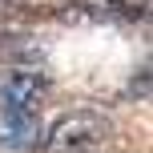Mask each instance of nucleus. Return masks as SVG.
Masks as SVG:
<instances>
[{
    "label": "nucleus",
    "mask_w": 153,
    "mask_h": 153,
    "mask_svg": "<svg viewBox=\"0 0 153 153\" xmlns=\"http://www.w3.org/2000/svg\"><path fill=\"white\" fill-rule=\"evenodd\" d=\"M0 4H8V8H16V4H28V0H0Z\"/></svg>",
    "instance_id": "nucleus-6"
},
{
    "label": "nucleus",
    "mask_w": 153,
    "mask_h": 153,
    "mask_svg": "<svg viewBox=\"0 0 153 153\" xmlns=\"http://www.w3.org/2000/svg\"><path fill=\"white\" fill-rule=\"evenodd\" d=\"M56 16H61L65 24H97V20H105V8H97V4H85V0H73V4H61L56 8Z\"/></svg>",
    "instance_id": "nucleus-3"
},
{
    "label": "nucleus",
    "mask_w": 153,
    "mask_h": 153,
    "mask_svg": "<svg viewBox=\"0 0 153 153\" xmlns=\"http://www.w3.org/2000/svg\"><path fill=\"white\" fill-rule=\"evenodd\" d=\"M12 40H20V36H4V32H0V48H8Z\"/></svg>",
    "instance_id": "nucleus-5"
},
{
    "label": "nucleus",
    "mask_w": 153,
    "mask_h": 153,
    "mask_svg": "<svg viewBox=\"0 0 153 153\" xmlns=\"http://www.w3.org/2000/svg\"><path fill=\"white\" fill-rule=\"evenodd\" d=\"M105 12H121V16H129V20H145L149 16V0H105Z\"/></svg>",
    "instance_id": "nucleus-4"
},
{
    "label": "nucleus",
    "mask_w": 153,
    "mask_h": 153,
    "mask_svg": "<svg viewBox=\"0 0 153 153\" xmlns=\"http://www.w3.org/2000/svg\"><path fill=\"white\" fill-rule=\"evenodd\" d=\"M109 137V121L101 113H69L48 129V145L45 153H97V145Z\"/></svg>",
    "instance_id": "nucleus-2"
},
{
    "label": "nucleus",
    "mask_w": 153,
    "mask_h": 153,
    "mask_svg": "<svg viewBox=\"0 0 153 153\" xmlns=\"http://www.w3.org/2000/svg\"><path fill=\"white\" fill-rule=\"evenodd\" d=\"M48 93V76L40 69H16L0 89V109H4V125L12 133V145H32L36 137V109Z\"/></svg>",
    "instance_id": "nucleus-1"
}]
</instances>
